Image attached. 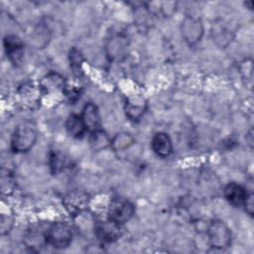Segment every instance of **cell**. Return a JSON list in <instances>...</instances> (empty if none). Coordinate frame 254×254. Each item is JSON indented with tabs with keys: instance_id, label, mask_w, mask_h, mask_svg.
<instances>
[{
	"instance_id": "17",
	"label": "cell",
	"mask_w": 254,
	"mask_h": 254,
	"mask_svg": "<svg viewBox=\"0 0 254 254\" xmlns=\"http://www.w3.org/2000/svg\"><path fill=\"white\" fill-rule=\"evenodd\" d=\"M135 143L134 137L127 132H120L111 138V148L115 152H122L129 149Z\"/></svg>"
},
{
	"instance_id": "10",
	"label": "cell",
	"mask_w": 254,
	"mask_h": 254,
	"mask_svg": "<svg viewBox=\"0 0 254 254\" xmlns=\"http://www.w3.org/2000/svg\"><path fill=\"white\" fill-rule=\"evenodd\" d=\"M64 204L71 214H79L88 204V195L81 190H72L64 198Z\"/></svg>"
},
{
	"instance_id": "2",
	"label": "cell",
	"mask_w": 254,
	"mask_h": 254,
	"mask_svg": "<svg viewBox=\"0 0 254 254\" xmlns=\"http://www.w3.org/2000/svg\"><path fill=\"white\" fill-rule=\"evenodd\" d=\"M72 240V231L69 225L63 221H56L52 223L45 231V241L48 245L64 249L69 246Z\"/></svg>"
},
{
	"instance_id": "19",
	"label": "cell",
	"mask_w": 254,
	"mask_h": 254,
	"mask_svg": "<svg viewBox=\"0 0 254 254\" xmlns=\"http://www.w3.org/2000/svg\"><path fill=\"white\" fill-rule=\"evenodd\" d=\"M64 78L58 73H50L43 80V87L47 90H56L64 87Z\"/></svg>"
},
{
	"instance_id": "20",
	"label": "cell",
	"mask_w": 254,
	"mask_h": 254,
	"mask_svg": "<svg viewBox=\"0 0 254 254\" xmlns=\"http://www.w3.org/2000/svg\"><path fill=\"white\" fill-rule=\"evenodd\" d=\"M83 58L82 55L77 51L76 49L70 50L69 53V63H70V68L73 70L74 74H79L81 72V65H82Z\"/></svg>"
},
{
	"instance_id": "3",
	"label": "cell",
	"mask_w": 254,
	"mask_h": 254,
	"mask_svg": "<svg viewBox=\"0 0 254 254\" xmlns=\"http://www.w3.org/2000/svg\"><path fill=\"white\" fill-rule=\"evenodd\" d=\"M208 242L215 249H226L231 244V230L221 220H213L206 230Z\"/></svg>"
},
{
	"instance_id": "8",
	"label": "cell",
	"mask_w": 254,
	"mask_h": 254,
	"mask_svg": "<svg viewBox=\"0 0 254 254\" xmlns=\"http://www.w3.org/2000/svg\"><path fill=\"white\" fill-rule=\"evenodd\" d=\"M128 48V39L123 35H115L110 37L105 45L106 55L111 61H121L126 58Z\"/></svg>"
},
{
	"instance_id": "11",
	"label": "cell",
	"mask_w": 254,
	"mask_h": 254,
	"mask_svg": "<svg viewBox=\"0 0 254 254\" xmlns=\"http://www.w3.org/2000/svg\"><path fill=\"white\" fill-rule=\"evenodd\" d=\"M153 152L161 158H167L173 153V143L170 136L165 132H157L151 139Z\"/></svg>"
},
{
	"instance_id": "7",
	"label": "cell",
	"mask_w": 254,
	"mask_h": 254,
	"mask_svg": "<svg viewBox=\"0 0 254 254\" xmlns=\"http://www.w3.org/2000/svg\"><path fill=\"white\" fill-rule=\"evenodd\" d=\"M4 51L7 59L15 66H19L23 62L24 43L16 35H7L3 40Z\"/></svg>"
},
{
	"instance_id": "15",
	"label": "cell",
	"mask_w": 254,
	"mask_h": 254,
	"mask_svg": "<svg viewBox=\"0 0 254 254\" xmlns=\"http://www.w3.org/2000/svg\"><path fill=\"white\" fill-rule=\"evenodd\" d=\"M64 127L67 134L72 138H81L86 131L81 116L76 114H71L66 118Z\"/></svg>"
},
{
	"instance_id": "21",
	"label": "cell",
	"mask_w": 254,
	"mask_h": 254,
	"mask_svg": "<svg viewBox=\"0 0 254 254\" xmlns=\"http://www.w3.org/2000/svg\"><path fill=\"white\" fill-rule=\"evenodd\" d=\"M64 165V157L59 153H53L51 155V168L55 171V173H58L62 170V168Z\"/></svg>"
},
{
	"instance_id": "18",
	"label": "cell",
	"mask_w": 254,
	"mask_h": 254,
	"mask_svg": "<svg viewBox=\"0 0 254 254\" xmlns=\"http://www.w3.org/2000/svg\"><path fill=\"white\" fill-rule=\"evenodd\" d=\"M50 40V32L46 25H40L35 28L31 35V44L37 49H42L47 46Z\"/></svg>"
},
{
	"instance_id": "14",
	"label": "cell",
	"mask_w": 254,
	"mask_h": 254,
	"mask_svg": "<svg viewBox=\"0 0 254 254\" xmlns=\"http://www.w3.org/2000/svg\"><path fill=\"white\" fill-rule=\"evenodd\" d=\"M126 117L131 121H138L147 109V102L144 98H129L125 103Z\"/></svg>"
},
{
	"instance_id": "13",
	"label": "cell",
	"mask_w": 254,
	"mask_h": 254,
	"mask_svg": "<svg viewBox=\"0 0 254 254\" xmlns=\"http://www.w3.org/2000/svg\"><path fill=\"white\" fill-rule=\"evenodd\" d=\"M80 116L86 130H88L89 132H93L100 129L101 127L100 115H99L98 108L94 103L92 102L86 103L82 108Z\"/></svg>"
},
{
	"instance_id": "5",
	"label": "cell",
	"mask_w": 254,
	"mask_h": 254,
	"mask_svg": "<svg viewBox=\"0 0 254 254\" xmlns=\"http://www.w3.org/2000/svg\"><path fill=\"white\" fill-rule=\"evenodd\" d=\"M204 34L203 22L199 17L187 15L181 23V35L189 46L197 44Z\"/></svg>"
},
{
	"instance_id": "16",
	"label": "cell",
	"mask_w": 254,
	"mask_h": 254,
	"mask_svg": "<svg viewBox=\"0 0 254 254\" xmlns=\"http://www.w3.org/2000/svg\"><path fill=\"white\" fill-rule=\"evenodd\" d=\"M90 133L91 135L89 138V144L92 150L101 151L111 146V138L101 128Z\"/></svg>"
},
{
	"instance_id": "1",
	"label": "cell",
	"mask_w": 254,
	"mask_h": 254,
	"mask_svg": "<svg viewBox=\"0 0 254 254\" xmlns=\"http://www.w3.org/2000/svg\"><path fill=\"white\" fill-rule=\"evenodd\" d=\"M37 141V131L31 123L19 124L11 137V148L15 153L30 151Z\"/></svg>"
},
{
	"instance_id": "22",
	"label": "cell",
	"mask_w": 254,
	"mask_h": 254,
	"mask_svg": "<svg viewBox=\"0 0 254 254\" xmlns=\"http://www.w3.org/2000/svg\"><path fill=\"white\" fill-rule=\"evenodd\" d=\"M243 206L245 207L246 212L249 215H253V208H254V202H253V193H247V196L245 198V201L243 203Z\"/></svg>"
},
{
	"instance_id": "4",
	"label": "cell",
	"mask_w": 254,
	"mask_h": 254,
	"mask_svg": "<svg viewBox=\"0 0 254 254\" xmlns=\"http://www.w3.org/2000/svg\"><path fill=\"white\" fill-rule=\"evenodd\" d=\"M135 212L134 204L127 198L115 197L111 199L108 209L107 218L113 222L123 225L131 219Z\"/></svg>"
},
{
	"instance_id": "9",
	"label": "cell",
	"mask_w": 254,
	"mask_h": 254,
	"mask_svg": "<svg viewBox=\"0 0 254 254\" xmlns=\"http://www.w3.org/2000/svg\"><path fill=\"white\" fill-rule=\"evenodd\" d=\"M121 226L122 225L113 222L107 218V220L98 221L94 226V230L97 238L101 241L113 242L121 236Z\"/></svg>"
},
{
	"instance_id": "12",
	"label": "cell",
	"mask_w": 254,
	"mask_h": 254,
	"mask_svg": "<svg viewBox=\"0 0 254 254\" xmlns=\"http://www.w3.org/2000/svg\"><path fill=\"white\" fill-rule=\"evenodd\" d=\"M247 193L248 192L241 185L234 182L228 183L223 190V195L225 199L228 201V203L235 207L243 206Z\"/></svg>"
},
{
	"instance_id": "6",
	"label": "cell",
	"mask_w": 254,
	"mask_h": 254,
	"mask_svg": "<svg viewBox=\"0 0 254 254\" xmlns=\"http://www.w3.org/2000/svg\"><path fill=\"white\" fill-rule=\"evenodd\" d=\"M210 35L215 46L220 49L226 48L233 39V31L231 30L229 23L222 19H216L213 21Z\"/></svg>"
}]
</instances>
